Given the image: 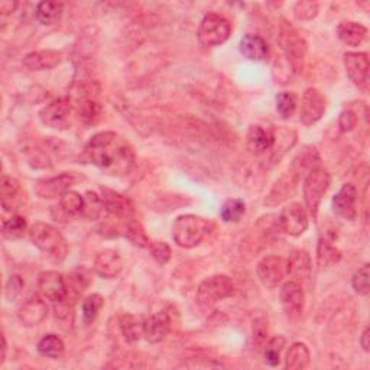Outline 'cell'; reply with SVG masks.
Listing matches in <instances>:
<instances>
[{"mask_svg":"<svg viewBox=\"0 0 370 370\" xmlns=\"http://www.w3.org/2000/svg\"><path fill=\"white\" fill-rule=\"evenodd\" d=\"M145 320L139 315L125 314L121 320V330L129 343H135L144 337Z\"/></svg>","mask_w":370,"mask_h":370,"instance_id":"cell-29","label":"cell"},{"mask_svg":"<svg viewBox=\"0 0 370 370\" xmlns=\"http://www.w3.org/2000/svg\"><path fill=\"white\" fill-rule=\"evenodd\" d=\"M64 350H65L64 341L58 336H55V334L45 336L38 343V352L42 356H45V357L58 359L60 356H62Z\"/></svg>","mask_w":370,"mask_h":370,"instance_id":"cell-34","label":"cell"},{"mask_svg":"<svg viewBox=\"0 0 370 370\" xmlns=\"http://www.w3.org/2000/svg\"><path fill=\"white\" fill-rule=\"evenodd\" d=\"M230 34L231 25L226 18L217 13H207L200 23L197 36L204 46H217L224 43Z\"/></svg>","mask_w":370,"mask_h":370,"instance_id":"cell-7","label":"cell"},{"mask_svg":"<svg viewBox=\"0 0 370 370\" xmlns=\"http://www.w3.org/2000/svg\"><path fill=\"white\" fill-rule=\"evenodd\" d=\"M36 287H38V292L43 299L53 301L55 304L64 301L67 295V285L64 276L55 270H46L39 273Z\"/></svg>","mask_w":370,"mask_h":370,"instance_id":"cell-13","label":"cell"},{"mask_svg":"<svg viewBox=\"0 0 370 370\" xmlns=\"http://www.w3.org/2000/svg\"><path fill=\"white\" fill-rule=\"evenodd\" d=\"M20 191V184L16 178L4 175L0 182V197H2V207L5 210H11L12 201L18 197Z\"/></svg>","mask_w":370,"mask_h":370,"instance_id":"cell-38","label":"cell"},{"mask_svg":"<svg viewBox=\"0 0 370 370\" xmlns=\"http://www.w3.org/2000/svg\"><path fill=\"white\" fill-rule=\"evenodd\" d=\"M341 259V252L331 245L327 239L321 238L317 246V263L321 268H329L338 263Z\"/></svg>","mask_w":370,"mask_h":370,"instance_id":"cell-30","label":"cell"},{"mask_svg":"<svg viewBox=\"0 0 370 370\" xmlns=\"http://www.w3.org/2000/svg\"><path fill=\"white\" fill-rule=\"evenodd\" d=\"M73 104L67 97L55 99L39 111L41 122L51 129H67L71 123Z\"/></svg>","mask_w":370,"mask_h":370,"instance_id":"cell-9","label":"cell"},{"mask_svg":"<svg viewBox=\"0 0 370 370\" xmlns=\"http://www.w3.org/2000/svg\"><path fill=\"white\" fill-rule=\"evenodd\" d=\"M48 314V307H46L45 301L41 298H31L25 304H23L18 313L19 320L28 327L38 326Z\"/></svg>","mask_w":370,"mask_h":370,"instance_id":"cell-25","label":"cell"},{"mask_svg":"<svg viewBox=\"0 0 370 370\" xmlns=\"http://www.w3.org/2000/svg\"><path fill=\"white\" fill-rule=\"evenodd\" d=\"M352 285L355 288V291L362 295V296H367L370 287H369V263L363 265L355 275H353V280H352Z\"/></svg>","mask_w":370,"mask_h":370,"instance_id":"cell-45","label":"cell"},{"mask_svg":"<svg viewBox=\"0 0 370 370\" xmlns=\"http://www.w3.org/2000/svg\"><path fill=\"white\" fill-rule=\"evenodd\" d=\"M337 36L347 46H359L366 39L367 29L362 23L344 20L337 27Z\"/></svg>","mask_w":370,"mask_h":370,"instance_id":"cell-27","label":"cell"},{"mask_svg":"<svg viewBox=\"0 0 370 370\" xmlns=\"http://www.w3.org/2000/svg\"><path fill=\"white\" fill-rule=\"evenodd\" d=\"M170 331H171V318L165 311H159L151 315L148 320H145L144 337L146 338L148 343L156 344L164 341L170 334Z\"/></svg>","mask_w":370,"mask_h":370,"instance_id":"cell-21","label":"cell"},{"mask_svg":"<svg viewBox=\"0 0 370 370\" xmlns=\"http://www.w3.org/2000/svg\"><path fill=\"white\" fill-rule=\"evenodd\" d=\"M83 205H84V197L77 191H71V190L67 191L60 200V208L67 217H74L81 214Z\"/></svg>","mask_w":370,"mask_h":370,"instance_id":"cell-35","label":"cell"},{"mask_svg":"<svg viewBox=\"0 0 370 370\" xmlns=\"http://www.w3.org/2000/svg\"><path fill=\"white\" fill-rule=\"evenodd\" d=\"M299 170L292 165V170L282 175L280 179L275 182L270 193L265 198V204L269 207H275L285 201L296 189L298 178H299Z\"/></svg>","mask_w":370,"mask_h":370,"instance_id":"cell-18","label":"cell"},{"mask_svg":"<svg viewBox=\"0 0 370 370\" xmlns=\"http://www.w3.org/2000/svg\"><path fill=\"white\" fill-rule=\"evenodd\" d=\"M208 231V221L196 214L179 216L172 224V239L184 249L198 246Z\"/></svg>","mask_w":370,"mask_h":370,"instance_id":"cell-4","label":"cell"},{"mask_svg":"<svg viewBox=\"0 0 370 370\" xmlns=\"http://www.w3.org/2000/svg\"><path fill=\"white\" fill-rule=\"evenodd\" d=\"M23 288V281H22V278L18 276V275H12L9 278V281L6 284V289H5V295L9 301H13L19 296L20 291Z\"/></svg>","mask_w":370,"mask_h":370,"instance_id":"cell-48","label":"cell"},{"mask_svg":"<svg viewBox=\"0 0 370 370\" xmlns=\"http://www.w3.org/2000/svg\"><path fill=\"white\" fill-rule=\"evenodd\" d=\"M281 304L291 320L301 318L306 307V294L301 284L288 281L281 288Z\"/></svg>","mask_w":370,"mask_h":370,"instance_id":"cell-12","label":"cell"},{"mask_svg":"<svg viewBox=\"0 0 370 370\" xmlns=\"http://www.w3.org/2000/svg\"><path fill=\"white\" fill-rule=\"evenodd\" d=\"M6 352H8V343L5 334H2V355H0V364H4L6 360Z\"/></svg>","mask_w":370,"mask_h":370,"instance_id":"cell-51","label":"cell"},{"mask_svg":"<svg viewBox=\"0 0 370 370\" xmlns=\"http://www.w3.org/2000/svg\"><path fill=\"white\" fill-rule=\"evenodd\" d=\"M278 42L285 58L288 60L289 67L294 73H301L304 68L306 54H307V43L304 38L298 34V31L285 19L281 20L280 35H278Z\"/></svg>","mask_w":370,"mask_h":370,"instance_id":"cell-3","label":"cell"},{"mask_svg":"<svg viewBox=\"0 0 370 370\" xmlns=\"http://www.w3.org/2000/svg\"><path fill=\"white\" fill-rule=\"evenodd\" d=\"M252 334H253V343L256 345L261 347L266 343L269 334V326H268V320L265 317H259L253 321Z\"/></svg>","mask_w":370,"mask_h":370,"instance_id":"cell-46","label":"cell"},{"mask_svg":"<svg viewBox=\"0 0 370 370\" xmlns=\"http://www.w3.org/2000/svg\"><path fill=\"white\" fill-rule=\"evenodd\" d=\"M357 114L350 110V109H345L344 111L340 113V118H338V128L341 132H350L356 128L357 125Z\"/></svg>","mask_w":370,"mask_h":370,"instance_id":"cell-47","label":"cell"},{"mask_svg":"<svg viewBox=\"0 0 370 370\" xmlns=\"http://www.w3.org/2000/svg\"><path fill=\"white\" fill-rule=\"evenodd\" d=\"M285 343H287V340L284 336H275L266 343V345H265V362L270 367L280 366L281 353L284 350Z\"/></svg>","mask_w":370,"mask_h":370,"instance_id":"cell-40","label":"cell"},{"mask_svg":"<svg viewBox=\"0 0 370 370\" xmlns=\"http://www.w3.org/2000/svg\"><path fill=\"white\" fill-rule=\"evenodd\" d=\"M369 327H366L362 333V337H360V344L363 347V350L364 352H369L370 350V343H369Z\"/></svg>","mask_w":370,"mask_h":370,"instance_id":"cell-50","label":"cell"},{"mask_svg":"<svg viewBox=\"0 0 370 370\" xmlns=\"http://www.w3.org/2000/svg\"><path fill=\"white\" fill-rule=\"evenodd\" d=\"M345 73L352 83L363 91L369 87V57L366 53H347L344 55Z\"/></svg>","mask_w":370,"mask_h":370,"instance_id":"cell-14","label":"cell"},{"mask_svg":"<svg viewBox=\"0 0 370 370\" xmlns=\"http://www.w3.org/2000/svg\"><path fill=\"white\" fill-rule=\"evenodd\" d=\"M235 294V284L227 275H214L204 280L197 289V301L203 307H212Z\"/></svg>","mask_w":370,"mask_h":370,"instance_id":"cell-6","label":"cell"},{"mask_svg":"<svg viewBox=\"0 0 370 370\" xmlns=\"http://www.w3.org/2000/svg\"><path fill=\"white\" fill-rule=\"evenodd\" d=\"M311 259L306 250H292L287 261V273L292 278V281L298 284H307L311 278Z\"/></svg>","mask_w":370,"mask_h":370,"instance_id":"cell-19","label":"cell"},{"mask_svg":"<svg viewBox=\"0 0 370 370\" xmlns=\"http://www.w3.org/2000/svg\"><path fill=\"white\" fill-rule=\"evenodd\" d=\"M123 268L121 254L113 249L102 250L95 259V270L104 280H113L118 276Z\"/></svg>","mask_w":370,"mask_h":370,"instance_id":"cell-22","label":"cell"},{"mask_svg":"<svg viewBox=\"0 0 370 370\" xmlns=\"http://www.w3.org/2000/svg\"><path fill=\"white\" fill-rule=\"evenodd\" d=\"M276 142V135L270 129L262 126H252L247 133V149L254 155L269 152Z\"/></svg>","mask_w":370,"mask_h":370,"instance_id":"cell-23","label":"cell"},{"mask_svg":"<svg viewBox=\"0 0 370 370\" xmlns=\"http://www.w3.org/2000/svg\"><path fill=\"white\" fill-rule=\"evenodd\" d=\"M16 8H18L16 2H9V0L0 2V12H2V15H11L12 12H15Z\"/></svg>","mask_w":370,"mask_h":370,"instance_id":"cell-49","label":"cell"},{"mask_svg":"<svg viewBox=\"0 0 370 370\" xmlns=\"http://www.w3.org/2000/svg\"><path fill=\"white\" fill-rule=\"evenodd\" d=\"M64 12V5L61 2H41L36 6V19L42 25H54Z\"/></svg>","mask_w":370,"mask_h":370,"instance_id":"cell-31","label":"cell"},{"mask_svg":"<svg viewBox=\"0 0 370 370\" xmlns=\"http://www.w3.org/2000/svg\"><path fill=\"white\" fill-rule=\"evenodd\" d=\"M298 107V97L292 91H282L276 96V111L282 119H291Z\"/></svg>","mask_w":370,"mask_h":370,"instance_id":"cell-39","label":"cell"},{"mask_svg":"<svg viewBox=\"0 0 370 370\" xmlns=\"http://www.w3.org/2000/svg\"><path fill=\"white\" fill-rule=\"evenodd\" d=\"M78 116L85 125H95L100 118V106L92 100H83L78 104Z\"/></svg>","mask_w":370,"mask_h":370,"instance_id":"cell-42","label":"cell"},{"mask_svg":"<svg viewBox=\"0 0 370 370\" xmlns=\"http://www.w3.org/2000/svg\"><path fill=\"white\" fill-rule=\"evenodd\" d=\"M148 249H149V252L152 254V258L159 265L164 266V265H167L170 262L172 252H171V247H170L168 243H165V242H151Z\"/></svg>","mask_w":370,"mask_h":370,"instance_id":"cell-44","label":"cell"},{"mask_svg":"<svg viewBox=\"0 0 370 370\" xmlns=\"http://www.w3.org/2000/svg\"><path fill=\"white\" fill-rule=\"evenodd\" d=\"M239 46L243 57L250 61H262L268 55V43L259 35H253V34L245 35Z\"/></svg>","mask_w":370,"mask_h":370,"instance_id":"cell-26","label":"cell"},{"mask_svg":"<svg viewBox=\"0 0 370 370\" xmlns=\"http://www.w3.org/2000/svg\"><path fill=\"white\" fill-rule=\"evenodd\" d=\"M102 200L109 214L122 220L135 219V205L126 196L109 189H102Z\"/></svg>","mask_w":370,"mask_h":370,"instance_id":"cell-17","label":"cell"},{"mask_svg":"<svg viewBox=\"0 0 370 370\" xmlns=\"http://www.w3.org/2000/svg\"><path fill=\"white\" fill-rule=\"evenodd\" d=\"M91 272L83 266L76 268L74 270H71L68 273L67 280H65V285H67V295L64 298V301L61 303L69 306L76 303L78 299V296L91 285Z\"/></svg>","mask_w":370,"mask_h":370,"instance_id":"cell-20","label":"cell"},{"mask_svg":"<svg viewBox=\"0 0 370 370\" xmlns=\"http://www.w3.org/2000/svg\"><path fill=\"white\" fill-rule=\"evenodd\" d=\"M103 307V298L99 294L88 295L83 303H81V313H83V320L85 324H90L95 321Z\"/></svg>","mask_w":370,"mask_h":370,"instance_id":"cell-41","label":"cell"},{"mask_svg":"<svg viewBox=\"0 0 370 370\" xmlns=\"http://www.w3.org/2000/svg\"><path fill=\"white\" fill-rule=\"evenodd\" d=\"M84 155L90 164L111 175H126L135 165L132 145L116 132H99L91 136Z\"/></svg>","mask_w":370,"mask_h":370,"instance_id":"cell-1","label":"cell"},{"mask_svg":"<svg viewBox=\"0 0 370 370\" xmlns=\"http://www.w3.org/2000/svg\"><path fill=\"white\" fill-rule=\"evenodd\" d=\"M29 238L39 250L48 254L54 261L61 262L65 259L68 243L57 227L42 221L35 223L29 228Z\"/></svg>","mask_w":370,"mask_h":370,"instance_id":"cell-2","label":"cell"},{"mask_svg":"<svg viewBox=\"0 0 370 370\" xmlns=\"http://www.w3.org/2000/svg\"><path fill=\"white\" fill-rule=\"evenodd\" d=\"M311 353L304 343H294L287 353L285 367L288 370H303L310 364Z\"/></svg>","mask_w":370,"mask_h":370,"instance_id":"cell-28","label":"cell"},{"mask_svg":"<svg viewBox=\"0 0 370 370\" xmlns=\"http://www.w3.org/2000/svg\"><path fill=\"white\" fill-rule=\"evenodd\" d=\"M320 6L313 0H299L294 6V15L298 20H311L318 15Z\"/></svg>","mask_w":370,"mask_h":370,"instance_id":"cell-43","label":"cell"},{"mask_svg":"<svg viewBox=\"0 0 370 370\" xmlns=\"http://www.w3.org/2000/svg\"><path fill=\"white\" fill-rule=\"evenodd\" d=\"M83 197H84V205L80 216L87 220H97L104 210L102 197L95 191H87Z\"/></svg>","mask_w":370,"mask_h":370,"instance_id":"cell-32","label":"cell"},{"mask_svg":"<svg viewBox=\"0 0 370 370\" xmlns=\"http://www.w3.org/2000/svg\"><path fill=\"white\" fill-rule=\"evenodd\" d=\"M357 189L353 184H344L340 191L333 198V212L344 219L353 221L357 217Z\"/></svg>","mask_w":370,"mask_h":370,"instance_id":"cell-16","label":"cell"},{"mask_svg":"<svg viewBox=\"0 0 370 370\" xmlns=\"http://www.w3.org/2000/svg\"><path fill=\"white\" fill-rule=\"evenodd\" d=\"M326 113V97L318 88L306 90L299 104V121L306 126L315 125Z\"/></svg>","mask_w":370,"mask_h":370,"instance_id":"cell-10","label":"cell"},{"mask_svg":"<svg viewBox=\"0 0 370 370\" xmlns=\"http://www.w3.org/2000/svg\"><path fill=\"white\" fill-rule=\"evenodd\" d=\"M308 214L304 205L299 203H291L282 208V212L278 217V224L285 235L298 238L306 233L308 228Z\"/></svg>","mask_w":370,"mask_h":370,"instance_id":"cell-8","label":"cell"},{"mask_svg":"<svg viewBox=\"0 0 370 370\" xmlns=\"http://www.w3.org/2000/svg\"><path fill=\"white\" fill-rule=\"evenodd\" d=\"M27 228H28V223L25 217L15 214L2 223V235L8 240H16L25 235Z\"/></svg>","mask_w":370,"mask_h":370,"instance_id":"cell-37","label":"cell"},{"mask_svg":"<svg viewBox=\"0 0 370 370\" xmlns=\"http://www.w3.org/2000/svg\"><path fill=\"white\" fill-rule=\"evenodd\" d=\"M330 182H331L330 174L326 170L318 168V167L308 171L304 179V187H303L304 201H306L307 212L311 214L313 220L317 219L318 207L322 201V197L326 196L327 190L330 189Z\"/></svg>","mask_w":370,"mask_h":370,"instance_id":"cell-5","label":"cell"},{"mask_svg":"<svg viewBox=\"0 0 370 370\" xmlns=\"http://www.w3.org/2000/svg\"><path fill=\"white\" fill-rule=\"evenodd\" d=\"M246 213V204L240 198H230L220 208V217L226 223H238Z\"/></svg>","mask_w":370,"mask_h":370,"instance_id":"cell-33","label":"cell"},{"mask_svg":"<svg viewBox=\"0 0 370 370\" xmlns=\"http://www.w3.org/2000/svg\"><path fill=\"white\" fill-rule=\"evenodd\" d=\"M123 235L135 246L149 247V245H151V240L148 239L144 227L141 226V223H137L135 219L126 220V224L123 226Z\"/></svg>","mask_w":370,"mask_h":370,"instance_id":"cell-36","label":"cell"},{"mask_svg":"<svg viewBox=\"0 0 370 370\" xmlns=\"http://www.w3.org/2000/svg\"><path fill=\"white\" fill-rule=\"evenodd\" d=\"M62 61V54L55 50H42L34 51L23 58V65L31 71H45L58 67Z\"/></svg>","mask_w":370,"mask_h":370,"instance_id":"cell-24","label":"cell"},{"mask_svg":"<svg viewBox=\"0 0 370 370\" xmlns=\"http://www.w3.org/2000/svg\"><path fill=\"white\" fill-rule=\"evenodd\" d=\"M258 278L268 288H275L280 285L287 275V262L280 256H266L256 268Z\"/></svg>","mask_w":370,"mask_h":370,"instance_id":"cell-15","label":"cell"},{"mask_svg":"<svg viewBox=\"0 0 370 370\" xmlns=\"http://www.w3.org/2000/svg\"><path fill=\"white\" fill-rule=\"evenodd\" d=\"M77 182V178L71 172H62L57 177L43 178L35 184V193L43 200H53L62 197Z\"/></svg>","mask_w":370,"mask_h":370,"instance_id":"cell-11","label":"cell"}]
</instances>
